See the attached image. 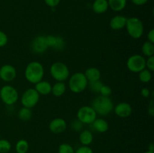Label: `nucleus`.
Returning a JSON list of instances; mask_svg holds the SVG:
<instances>
[{"label": "nucleus", "mask_w": 154, "mask_h": 153, "mask_svg": "<svg viewBox=\"0 0 154 153\" xmlns=\"http://www.w3.org/2000/svg\"><path fill=\"white\" fill-rule=\"evenodd\" d=\"M45 75V68L43 64L37 61L29 63L24 70V76L29 82L36 84L43 80Z\"/></svg>", "instance_id": "1"}, {"label": "nucleus", "mask_w": 154, "mask_h": 153, "mask_svg": "<svg viewBox=\"0 0 154 153\" xmlns=\"http://www.w3.org/2000/svg\"><path fill=\"white\" fill-rule=\"evenodd\" d=\"M92 107L97 115L105 116L111 113L114 110V103L109 97L99 95L92 101Z\"/></svg>", "instance_id": "2"}, {"label": "nucleus", "mask_w": 154, "mask_h": 153, "mask_svg": "<svg viewBox=\"0 0 154 153\" xmlns=\"http://www.w3.org/2000/svg\"><path fill=\"white\" fill-rule=\"evenodd\" d=\"M88 80L82 72H76L69 77V88L73 93L79 94L88 86Z\"/></svg>", "instance_id": "3"}, {"label": "nucleus", "mask_w": 154, "mask_h": 153, "mask_svg": "<svg viewBox=\"0 0 154 153\" xmlns=\"http://www.w3.org/2000/svg\"><path fill=\"white\" fill-rule=\"evenodd\" d=\"M125 28L128 34L133 39H139L144 34V24L142 21L138 17L132 16L127 18Z\"/></svg>", "instance_id": "4"}, {"label": "nucleus", "mask_w": 154, "mask_h": 153, "mask_svg": "<svg viewBox=\"0 0 154 153\" xmlns=\"http://www.w3.org/2000/svg\"><path fill=\"white\" fill-rule=\"evenodd\" d=\"M50 74L57 82H65L70 76L69 67L62 62H56L50 68Z\"/></svg>", "instance_id": "5"}, {"label": "nucleus", "mask_w": 154, "mask_h": 153, "mask_svg": "<svg viewBox=\"0 0 154 153\" xmlns=\"http://www.w3.org/2000/svg\"><path fill=\"white\" fill-rule=\"evenodd\" d=\"M0 99L7 106H12L17 102L19 93L13 86L5 85L0 88Z\"/></svg>", "instance_id": "6"}, {"label": "nucleus", "mask_w": 154, "mask_h": 153, "mask_svg": "<svg viewBox=\"0 0 154 153\" xmlns=\"http://www.w3.org/2000/svg\"><path fill=\"white\" fill-rule=\"evenodd\" d=\"M40 99V94L34 88H27L24 91L20 98V103L23 106L26 108L35 107L38 104Z\"/></svg>", "instance_id": "7"}, {"label": "nucleus", "mask_w": 154, "mask_h": 153, "mask_svg": "<svg viewBox=\"0 0 154 153\" xmlns=\"http://www.w3.org/2000/svg\"><path fill=\"white\" fill-rule=\"evenodd\" d=\"M146 58L140 54H134L129 56L126 61V67L130 72L138 74L146 68Z\"/></svg>", "instance_id": "8"}, {"label": "nucleus", "mask_w": 154, "mask_h": 153, "mask_svg": "<svg viewBox=\"0 0 154 153\" xmlns=\"http://www.w3.org/2000/svg\"><path fill=\"white\" fill-rule=\"evenodd\" d=\"M97 116L91 106H83L77 112V119L84 124H91L97 118Z\"/></svg>", "instance_id": "9"}, {"label": "nucleus", "mask_w": 154, "mask_h": 153, "mask_svg": "<svg viewBox=\"0 0 154 153\" xmlns=\"http://www.w3.org/2000/svg\"><path fill=\"white\" fill-rule=\"evenodd\" d=\"M30 49L35 54H43L48 49L46 41V36L38 35L33 39L30 44Z\"/></svg>", "instance_id": "10"}, {"label": "nucleus", "mask_w": 154, "mask_h": 153, "mask_svg": "<svg viewBox=\"0 0 154 153\" xmlns=\"http://www.w3.org/2000/svg\"><path fill=\"white\" fill-rule=\"evenodd\" d=\"M17 76V70L14 66L10 64H5L0 68V79L4 82L13 81Z\"/></svg>", "instance_id": "11"}, {"label": "nucleus", "mask_w": 154, "mask_h": 153, "mask_svg": "<svg viewBox=\"0 0 154 153\" xmlns=\"http://www.w3.org/2000/svg\"><path fill=\"white\" fill-rule=\"evenodd\" d=\"M46 41L48 48H52L55 50L62 51L66 48V41L60 36L48 35L46 36Z\"/></svg>", "instance_id": "12"}, {"label": "nucleus", "mask_w": 154, "mask_h": 153, "mask_svg": "<svg viewBox=\"0 0 154 153\" xmlns=\"http://www.w3.org/2000/svg\"><path fill=\"white\" fill-rule=\"evenodd\" d=\"M114 113L120 118H127L132 113V107L127 102H120L114 106Z\"/></svg>", "instance_id": "13"}, {"label": "nucleus", "mask_w": 154, "mask_h": 153, "mask_svg": "<svg viewBox=\"0 0 154 153\" xmlns=\"http://www.w3.org/2000/svg\"><path fill=\"white\" fill-rule=\"evenodd\" d=\"M67 128V122L63 118H55L49 123V130L52 133L59 134L65 131Z\"/></svg>", "instance_id": "14"}, {"label": "nucleus", "mask_w": 154, "mask_h": 153, "mask_svg": "<svg viewBox=\"0 0 154 153\" xmlns=\"http://www.w3.org/2000/svg\"><path fill=\"white\" fill-rule=\"evenodd\" d=\"M127 21V17L123 15H116L113 16L109 22V26L111 29L114 31H120L125 28Z\"/></svg>", "instance_id": "15"}, {"label": "nucleus", "mask_w": 154, "mask_h": 153, "mask_svg": "<svg viewBox=\"0 0 154 153\" xmlns=\"http://www.w3.org/2000/svg\"><path fill=\"white\" fill-rule=\"evenodd\" d=\"M35 89L37 91L40 95H48L50 93H51V88L52 85L49 81L47 80H41L40 82L35 84Z\"/></svg>", "instance_id": "16"}, {"label": "nucleus", "mask_w": 154, "mask_h": 153, "mask_svg": "<svg viewBox=\"0 0 154 153\" xmlns=\"http://www.w3.org/2000/svg\"><path fill=\"white\" fill-rule=\"evenodd\" d=\"M91 126L93 130H95L98 133L102 134L108 131L109 128V124L108 122L102 118H96L91 124Z\"/></svg>", "instance_id": "17"}, {"label": "nucleus", "mask_w": 154, "mask_h": 153, "mask_svg": "<svg viewBox=\"0 0 154 153\" xmlns=\"http://www.w3.org/2000/svg\"><path fill=\"white\" fill-rule=\"evenodd\" d=\"M92 8L93 11L98 14L105 13L109 8L108 0H95L92 5Z\"/></svg>", "instance_id": "18"}, {"label": "nucleus", "mask_w": 154, "mask_h": 153, "mask_svg": "<svg viewBox=\"0 0 154 153\" xmlns=\"http://www.w3.org/2000/svg\"><path fill=\"white\" fill-rule=\"evenodd\" d=\"M86 78L87 79L88 82H93V81L99 80L101 78V72L99 68L95 67H90L86 69L84 72Z\"/></svg>", "instance_id": "19"}, {"label": "nucleus", "mask_w": 154, "mask_h": 153, "mask_svg": "<svg viewBox=\"0 0 154 153\" xmlns=\"http://www.w3.org/2000/svg\"><path fill=\"white\" fill-rule=\"evenodd\" d=\"M79 141L82 146H90L93 141V134L92 131L87 130H82L79 135Z\"/></svg>", "instance_id": "20"}, {"label": "nucleus", "mask_w": 154, "mask_h": 153, "mask_svg": "<svg viewBox=\"0 0 154 153\" xmlns=\"http://www.w3.org/2000/svg\"><path fill=\"white\" fill-rule=\"evenodd\" d=\"M108 7L115 12L123 10L127 4V0H108Z\"/></svg>", "instance_id": "21"}, {"label": "nucleus", "mask_w": 154, "mask_h": 153, "mask_svg": "<svg viewBox=\"0 0 154 153\" xmlns=\"http://www.w3.org/2000/svg\"><path fill=\"white\" fill-rule=\"evenodd\" d=\"M66 88L67 86L64 82H57L52 86L51 93L55 97H61L66 92Z\"/></svg>", "instance_id": "22"}, {"label": "nucleus", "mask_w": 154, "mask_h": 153, "mask_svg": "<svg viewBox=\"0 0 154 153\" xmlns=\"http://www.w3.org/2000/svg\"><path fill=\"white\" fill-rule=\"evenodd\" d=\"M141 51L143 55L145 56H154V44L147 40L141 46Z\"/></svg>", "instance_id": "23"}, {"label": "nucleus", "mask_w": 154, "mask_h": 153, "mask_svg": "<svg viewBox=\"0 0 154 153\" xmlns=\"http://www.w3.org/2000/svg\"><path fill=\"white\" fill-rule=\"evenodd\" d=\"M29 148L28 141L26 140L21 139L17 142L16 146H15V149H16L17 153H27Z\"/></svg>", "instance_id": "24"}, {"label": "nucleus", "mask_w": 154, "mask_h": 153, "mask_svg": "<svg viewBox=\"0 0 154 153\" xmlns=\"http://www.w3.org/2000/svg\"><path fill=\"white\" fill-rule=\"evenodd\" d=\"M32 116V112L29 108L23 106L18 111V117L22 121H29L31 119Z\"/></svg>", "instance_id": "25"}, {"label": "nucleus", "mask_w": 154, "mask_h": 153, "mask_svg": "<svg viewBox=\"0 0 154 153\" xmlns=\"http://www.w3.org/2000/svg\"><path fill=\"white\" fill-rule=\"evenodd\" d=\"M138 79L141 82L148 83L152 79V72L148 69L144 68L138 73Z\"/></svg>", "instance_id": "26"}, {"label": "nucleus", "mask_w": 154, "mask_h": 153, "mask_svg": "<svg viewBox=\"0 0 154 153\" xmlns=\"http://www.w3.org/2000/svg\"><path fill=\"white\" fill-rule=\"evenodd\" d=\"M73 146L69 143H62L58 147V153H75Z\"/></svg>", "instance_id": "27"}, {"label": "nucleus", "mask_w": 154, "mask_h": 153, "mask_svg": "<svg viewBox=\"0 0 154 153\" xmlns=\"http://www.w3.org/2000/svg\"><path fill=\"white\" fill-rule=\"evenodd\" d=\"M11 148V144L8 140L0 139V153H8Z\"/></svg>", "instance_id": "28"}, {"label": "nucleus", "mask_w": 154, "mask_h": 153, "mask_svg": "<svg viewBox=\"0 0 154 153\" xmlns=\"http://www.w3.org/2000/svg\"><path fill=\"white\" fill-rule=\"evenodd\" d=\"M103 85L102 82L99 80H96V81H93V82H88V86L89 88H90V91H92L93 92H96V93H99V90H100L101 87Z\"/></svg>", "instance_id": "29"}, {"label": "nucleus", "mask_w": 154, "mask_h": 153, "mask_svg": "<svg viewBox=\"0 0 154 153\" xmlns=\"http://www.w3.org/2000/svg\"><path fill=\"white\" fill-rule=\"evenodd\" d=\"M100 95L105 96V97H110L111 94H112V88L108 85H102L101 87L99 92Z\"/></svg>", "instance_id": "30"}, {"label": "nucleus", "mask_w": 154, "mask_h": 153, "mask_svg": "<svg viewBox=\"0 0 154 153\" xmlns=\"http://www.w3.org/2000/svg\"><path fill=\"white\" fill-rule=\"evenodd\" d=\"M8 42V38L7 34L0 30V48L4 47Z\"/></svg>", "instance_id": "31"}, {"label": "nucleus", "mask_w": 154, "mask_h": 153, "mask_svg": "<svg viewBox=\"0 0 154 153\" xmlns=\"http://www.w3.org/2000/svg\"><path fill=\"white\" fill-rule=\"evenodd\" d=\"M145 66L146 68L148 69L150 71H153L154 70V56H153L147 57L145 62Z\"/></svg>", "instance_id": "32"}, {"label": "nucleus", "mask_w": 154, "mask_h": 153, "mask_svg": "<svg viewBox=\"0 0 154 153\" xmlns=\"http://www.w3.org/2000/svg\"><path fill=\"white\" fill-rule=\"evenodd\" d=\"M83 126H84V124L78 119L74 120L72 122V128L75 131H81L83 129Z\"/></svg>", "instance_id": "33"}, {"label": "nucleus", "mask_w": 154, "mask_h": 153, "mask_svg": "<svg viewBox=\"0 0 154 153\" xmlns=\"http://www.w3.org/2000/svg\"><path fill=\"white\" fill-rule=\"evenodd\" d=\"M75 153H93V151L89 146H82L77 148Z\"/></svg>", "instance_id": "34"}, {"label": "nucleus", "mask_w": 154, "mask_h": 153, "mask_svg": "<svg viewBox=\"0 0 154 153\" xmlns=\"http://www.w3.org/2000/svg\"><path fill=\"white\" fill-rule=\"evenodd\" d=\"M61 0H44L45 4L51 8H54L60 3Z\"/></svg>", "instance_id": "35"}, {"label": "nucleus", "mask_w": 154, "mask_h": 153, "mask_svg": "<svg viewBox=\"0 0 154 153\" xmlns=\"http://www.w3.org/2000/svg\"><path fill=\"white\" fill-rule=\"evenodd\" d=\"M141 94L142 97L147 98L150 97L151 93H150V90L148 88H143L141 90Z\"/></svg>", "instance_id": "36"}, {"label": "nucleus", "mask_w": 154, "mask_h": 153, "mask_svg": "<svg viewBox=\"0 0 154 153\" xmlns=\"http://www.w3.org/2000/svg\"><path fill=\"white\" fill-rule=\"evenodd\" d=\"M148 114L150 116H154V104H153V100H150V104L148 106V110H147Z\"/></svg>", "instance_id": "37"}, {"label": "nucleus", "mask_w": 154, "mask_h": 153, "mask_svg": "<svg viewBox=\"0 0 154 153\" xmlns=\"http://www.w3.org/2000/svg\"><path fill=\"white\" fill-rule=\"evenodd\" d=\"M147 40L154 44V29L152 28L147 33Z\"/></svg>", "instance_id": "38"}, {"label": "nucleus", "mask_w": 154, "mask_h": 153, "mask_svg": "<svg viewBox=\"0 0 154 153\" xmlns=\"http://www.w3.org/2000/svg\"><path fill=\"white\" fill-rule=\"evenodd\" d=\"M131 1H132V2L135 5L142 6L144 5V4H145L146 3H147V2H148L149 0H131Z\"/></svg>", "instance_id": "39"}, {"label": "nucleus", "mask_w": 154, "mask_h": 153, "mask_svg": "<svg viewBox=\"0 0 154 153\" xmlns=\"http://www.w3.org/2000/svg\"><path fill=\"white\" fill-rule=\"evenodd\" d=\"M148 150H149V151L154 152V146H153V143L150 144V146H149V147H148Z\"/></svg>", "instance_id": "40"}, {"label": "nucleus", "mask_w": 154, "mask_h": 153, "mask_svg": "<svg viewBox=\"0 0 154 153\" xmlns=\"http://www.w3.org/2000/svg\"><path fill=\"white\" fill-rule=\"evenodd\" d=\"M144 153H154V152H152V151H149V150H147V151L144 152Z\"/></svg>", "instance_id": "41"}, {"label": "nucleus", "mask_w": 154, "mask_h": 153, "mask_svg": "<svg viewBox=\"0 0 154 153\" xmlns=\"http://www.w3.org/2000/svg\"><path fill=\"white\" fill-rule=\"evenodd\" d=\"M0 139H1V135H0Z\"/></svg>", "instance_id": "42"}, {"label": "nucleus", "mask_w": 154, "mask_h": 153, "mask_svg": "<svg viewBox=\"0 0 154 153\" xmlns=\"http://www.w3.org/2000/svg\"><path fill=\"white\" fill-rule=\"evenodd\" d=\"M75 1H78V0H75Z\"/></svg>", "instance_id": "43"}]
</instances>
